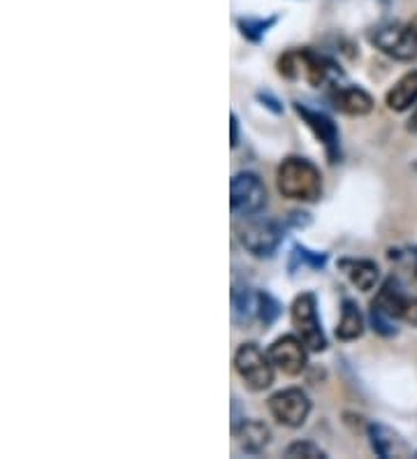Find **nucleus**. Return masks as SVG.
<instances>
[{
  "label": "nucleus",
  "instance_id": "obj_1",
  "mask_svg": "<svg viewBox=\"0 0 417 459\" xmlns=\"http://www.w3.org/2000/svg\"><path fill=\"white\" fill-rule=\"evenodd\" d=\"M277 189L285 200L316 202L323 195V174L309 158L288 156L277 170Z\"/></svg>",
  "mask_w": 417,
  "mask_h": 459
},
{
  "label": "nucleus",
  "instance_id": "obj_2",
  "mask_svg": "<svg viewBox=\"0 0 417 459\" xmlns=\"http://www.w3.org/2000/svg\"><path fill=\"white\" fill-rule=\"evenodd\" d=\"M278 75L290 79V82H297V79H304L309 86L313 89H320L323 84L329 82L332 75H341V70L336 68V63L323 53L313 52V49H290V52L281 53L277 60Z\"/></svg>",
  "mask_w": 417,
  "mask_h": 459
},
{
  "label": "nucleus",
  "instance_id": "obj_3",
  "mask_svg": "<svg viewBox=\"0 0 417 459\" xmlns=\"http://www.w3.org/2000/svg\"><path fill=\"white\" fill-rule=\"evenodd\" d=\"M366 37L378 52L389 56V59L401 60V63L417 60V36L413 33L411 26L397 24V21L378 24L366 33Z\"/></svg>",
  "mask_w": 417,
  "mask_h": 459
},
{
  "label": "nucleus",
  "instance_id": "obj_4",
  "mask_svg": "<svg viewBox=\"0 0 417 459\" xmlns=\"http://www.w3.org/2000/svg\"><path fill=\"white\" fill-rule=\"evenodd\" d=\"M235 369L239 378L246 382L248 390L253 392H262V390L271 388L274 382V362L269 359V353H262V348L258 343L248 342L241 343L235 353Z\"/></svg>",
  "mask_w": 417,
  "mask_h": 459
},
{
  "label": "nucleus",
  "instance_id": "obj_5",
  "mask_svg": "<svg viewBox=\"0 0 417 459\" xmlns=\"http://www.w3.org/2000/svg\"><path fill=\"white\" fill-rule=\"evenodd\" d=\"M290 318L301 342L311 353L327 350V336L323 332V323L317 318V300L313 293H301L294 297L290 306Z\"/></svg>",
  "mask_w": 417,
  "mask_h": 459
},
{
  "label": "nucleus",
  "instance_id": "obj_6",
  "mask_svg": "<svg viewBox=\"0 0 417 459\" xmlns=\"http://www.w3.org/2000/svg\"><path fill=\"white\" fill-rule=\"evenodd\" d=\"M267 206V189L253 172H239L229 179V209L237 218H251Z\"/></svg>",
  "mask_w": 417,
  "mask_h": 459
},
{
  "label": "nucleus",
  "instance_id": "obj_7",
  "mask_svg": "<svg viewBox=\"0 0 417 459\" xmlns=\"http://www.w3.org/2000/svg\"><path fill=\"white\" fill-rule=\"evenodd\" d=\"M285 239V228L278 221H248L239 230V242L255 258H271Z\"/></svg>",
  "mask_w": 417,
  "mask_h": 459
},
{
  "label": "nucleus",
  "instance_id": "obj_8",
  "mask_svg": "<svg viewBox=\"0 0 417 459\" xmlns=\"http://www.w3.org/2000/svg\"><path fill=\"white\" fill-rule=\"evenodd\" d=\"M293 105L294 112L300 114L301 121L306 124V128L311 130L313 137L325 147L329 163L332 165L341 163V133H339V125L320 109H311V107L301 105V102H293Z\"/></svg>",
  "mask_w": 417,
  "mask_h": 459
},
{
  "label": "nucleus",
  "instance_id": "obj_9",
  "mask_svg": "<svg viewBox=\"0 0 417 459\" xmlns=\"http://www.w3.org/2000/svg\"><path fill=\"white\" fill-rule=\"evenodd\" d=\"M269 413L278 424L297 430L311 415V399L301 388L278 390L277 395L269 397Z\"/></svg>",
  "mask_w": 417,
  "mask_h": 459
},
{
  "label": "nucleus",
  "instance_id": "obj_10",
  "mask_svg": "<svg viewBox=\"0 0 417 459\" xmlns=\"http://www.w3.org/2000/svg\"><path fill=\"white\" fill-rule=\"evenodd\" d=\"M371 306H378L381 311L392 316L394 320H401V323L417 327V297L404 293L399 278L389 277L388 281L382 283Z\"/></svg>",
  "mask_w": 417,
  "mask_h": 459
},
{
  "label": "nucleus",
  "instance_id": "obj_11",
  "mask_svg": "<svg viewBox=\"0 0 417 459\" xmlns=\"http://www.w3.org/2000/svg\"><path fill=\"white\" fill-rule=\"evenodd\" d=\"M269 359L285 376H300L309 365V348L300 336L283 334L269 346Z\"/></svg>",
  "mask_w": 417,
  "mask_h": 459
},
{
  "label": "nucleus",
  "instance_id": "obj_12",
  "mask_svg": "<svg viewBox=\"0 0 417 459\" xmlns=\"http://www.w3.org/2000/svg\"><path fill=\"white\" fill-rule=\"evenodd\" d=\"M327 101L336 112L348 114V117H366L373 112V105H376L373 98L359 86H332Z\"/></svg>",
  "mask_w": 417,
  "mask_h": 459
},
{
  "label": "nucleus",
  "instance_id": "obj_13",
  "mask_svg": "<svg viewBox=\"0 0 417 459\" xmlns=\"http://www.w3.org/2000/svg\"><path fill=\"white\" fill-rule=\"evenodd\" d=\"M369 431V439H371V447H373V453L382 459H392V457H408L411 455V447L408 443L401 439L399 431L389 430L385 424L381 423H371L366 427Z\"/></svg>",
  "mask_w": 417,
  "mask_h": 459
},
{
  "label": "nucleus",
  "instance_id": "obj_14",
  "mask_svg": "<svg viewBox=\"0 0 417 459\" xmlns=\"http://www.w3.org/2000/svg\"><path fill=\"white\" fill-rule=\"evenodd\" d=\"M232 434H235L237 443L246 455H260L269 446L271 431L262 420H241L239 424L232 427Z\"/></svg>",
  "mask_w": 417,
  "mask_h": 459
},
{
  "label": "nucleus",
  "instance_id": "obj_15",
  "mask_svg": "<svg viewBox=\"0 0 417 459\" xmlns=\"http://www.w3.org/2000/svg\"><path fill=\"white\" fill-rule=\"evenodd\" d=\"M339 270H341L348 277V281L353 283L357 290H362V293H369V290L376 288L378 278H381V270H378L376 262L366 258L339 260Z\"/></svg>",
  "mask_w": 417,
  "mask_h": 459
},
{
  "label": "nucleus",
  "instance_id": "obj_16",
  "mask_svg": "<svg viewBox=\"0 0 417 459\" xmlns=\"http://www.w3.org/2000/svg\"><path fill=\"white\" fill-rule=\"evenodd\" d=\"M417 102V70L405 72L399 82L385 93V105L392 112H405Z\"/></svg>",
  "mask_w": 417,
  "mask_h": 459
},
{
  "label": "nucleus",
  "instance_id": "obj_17",
  "mask_svg": "<svg viewBox=\"0 0 417 459\" xmlns=\"http://www.w3.org/2000/svg\"><path fill=\"white\" fill-rule=\"evenodd\" d=\"M255 316H258V293L253 294L248 286L235 283V288H232V320H235V325L246 327Z\"/></svg>",
  "mask_w": 417,
  "mask_h": 459
},
{
  "label": "nucleus",
  "instance_id": "obj_18",
  "mask_svg": "<svg viewBox=\"0 0 417 459\" xmlns=\"http://www.w3.org/2000/svg\"><path fill=\"white\" fill-rule=\"evenodd\" d=\"M362 334H365V316L359 313V306L346 297L341 304V320L336 325V339L355 342Z\"/></svg>",
  "mask_w": 417,
  "mask_h": 459
},
{
  "label": "nucleus",
  "instance_id": "obj_19",
  "mask_svg": "<svg viewBox=\"0 0 417 459\" xmlns=\"http://www.w3.org/2000/svg\"><path fill=\"white\" fill-rule=\"evenodd\" d=\"M277 21H278V17H267V19L241 17V19H237V26H239L241 36L258 44V42H262V37H265L267 33H269V30L277 26Z\"/></svg>",
  "mask_w": 417,
  "mask_h": 459
},
{
  "label": "nucleus",
  "instance_id": "obj_20",
  "mask_svg": "<svg viewBox=\"0 0 417 459\" xmlns=\"http://www.w3.org/2000/svg\"><path fill=\"white\" fill-rule=\"evenodd\" d=\"M283 313V304L269 293H258V318L260 323L265 325V327H271V325L277 323L281 318Z\"/></svg>",
  "mask_w": 417,
  "mask_h": 459
},
{
  "label": "nucleus",
  "instance_id": "obj_21",
  "mask_svg": "<svg viewBox=\"0 0 417 459\" xmlns=\"http://www.w3.org/2000/svg\"><path fill=\"white\" fill-rule=\"evenodd\" d=\"M369 323L373 327V332H378L381 336H397V325H394L392 316H388L385 311H381L378 306H371L369 311Z\"/></svg>",
  "mask_w": 417,
  "mask_h": 459
},
{
  "label": "nucleus",
  "instance_id": "obj_22",
  "mask_svg": "<svg viewBox=\"0 0 417 459\" xmlns=\"http://www.w3.org/2000/svg\"><path fill=\"white\" fill-rule=\"evenodd\" d=\"M285 457L290 459H297V457H306V459H325L327 453H325L323 447L316 446L311 441H294L285 447Z\"/></svg>",
  "mask_w": 417,
  "mask_h": 459
},
{
  "label": "nucleus",
  "instance_id": "obj_23",
  "mask_svg": "<svg viewBox=\"0 0 417 459\" xmlns=\"http://www.w3.org/2000/svg\"><path fill=\"white\" fill-rule=\"evenodd\" d=\"M293 258H297L301 265L311 267V270H323L327 265V254H317V251H311V248L301 246V244H294Z\"/></svg>",
  "mask_w": 417,
  "mask_h": 459
},
{
  "label": "nucleus",
  "instance_id": "obj_24",
  "mask_svg": "<svg viewBox=\"0 0 417 459\" xmlns=\"http://www.w3.org/2000/svg\"><path fill=\"white\" fill-rule=\"evenodd\" d=\"M255 98H258L260 105L267 107V109H269V112H274V114H283V102L278 101L277 95H271L269 91H258V93H255Z\"/></svg>",
  "mask_w": 417,
  "mask_h": 459
},
{
  "label": "nucleus",
  "instance_id": "obj_25",
  "mask_svg": "<svg viewBox=\"0 0 417 459\" xmlns=\"http://www.w3.org/2000/svg\"><path fill=\"white\" fill-rule=\"evenodd\" d=\"M309 223H311V216H309L306 212H290L288 216H285V225H288V228L301 230Z\"/></svg>",
  "mask_w": 417,
  "mask_h": 459
},
{
  "label": "nucleus",
  "instance_id": "obj_26",
  "mask_svg": "<svg viewBox=\"0 0 417 459\" xmlns=\"http://www.w3.org/2000/svg\"><path fill=\"white\" fill-rule=\"evenodd\" d=\"M229 147H239V117L235 112L229 114Z\"/></svg>",
  "mask_w": 417,
  "mask_h": 459
},
{
  "label": "nucleus",
  "instance_id": "obj_27",
  "mask_svg": "<svg viewBox=\"0 0 417 459\" xmlns=\"http://www.w3.org/2000/svg\"><path fill=\"white\" fill-rule=\"evenodd\" d=\"M405 128H408V133L417 135V109H415V112H413V117L408 118V125H405Z\"/></svg>",
  "mask_w": 417,
  "mask_h": 459
},
{
  "label": "nucleus",
  "instance_id": "obj_28",
  "mask_svg": "<svg viewBox=\"0 0 417 459\" xmlns=\"http://www.w3.org/2000/svg\"><path fill=\"white\" fill-rule=\"evenodd\" d=\"M408 26H411V28H413V33H415V36H417V14H415V17L411 19V24H408Z\"/></svg>",
  "mask_w": 417,
  "mask_h": 459
},
{
  "label": "nucleus",
  "instance_id": "obj_29",
  "mask_svg": "<svg viewBox=\"0 0 417 459\" xmlns=\"http://www.w3.org/2000/svg\"><path fill=\"white\" fill-rule=\"evenodd\" d=\"M411 255H413V258H415V265H417V246L411 248Z\"/></svg>",
  "mask_w": 417,
  "mask_h": 459
}]
</instances>
